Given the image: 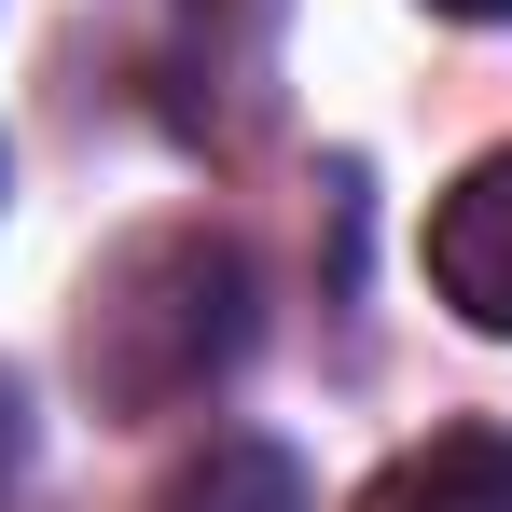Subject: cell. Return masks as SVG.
I'll return each mask as SVG.
<instances>
[{
  "label": "cell",
  "instance_id": "1",
  "mask_svg": "<svg viewBox=\"0 0 512 512\" xmlns=\"http://www.w3.org/2000/svg\"><path fill=\"white\" fill-rule=\"evenodd\" d=\"M236 346H250V263H236V236H139V250L97 263V291H84V374L125 402V416L194 402Z\"/></svg>",
  "mask_w": 512,
  "mask_h": 512
},
{
  "label": "cell",
  "instance_id": "2",
  "mask_svg": "<svg viewBox=\"0 0 512 512\" xmlns=\"http://www.w3.org/2000/svg\"><path fill=\"white\" fill-rule=\"evenodd\" d=\"M429 291H443L471 333H512V153H485V167L429 208Z\"/></svg>",
  "mask_w": 512,
  "mask_h": 512
},
{
  "label": "cell",
  "instance_id": "3",
  "mask_svg": "<svg viewBox=\"0 0 512 512\" xmlns=\"http://www.w3.org/2000/svg\"><path fill=\"white\" fill-rule=\"evenodd\" d=\"M360 512H512V443L499 429H443V443H416Z\"/></svg>",
  "mask_w": 512,
  "mask_h": 512
},
{
  "label": "cell",
  "instance_id": "4",
  "mask_svg": "<svg viewBox=\"0 0 512 512\" xmlns=\"http://www.w3.org/2000/svg\"><path fill=\"white\" fill-rule=\"evenodd\" d=\"M167 512H305V471H291L277 443H208L167 485Z\"/></svg>",
  "mask_w": 512,
  "mask_h": 512
},
{
  "label": "cell",
  "instance_id": "5",
  "mask_svg": "<svg viewBox=\"0 0 512 512\" xmlns=\"http://www.w3.org/2000/svg\"><path fill=\"white\" fill-rule=\"evenodd\" d=\"M429 14H471V28H499V14H512V0H429Z\"/></svg>",
  "mask_w": 512,
  "mask_h": 512
},
{
  "label": "cell",
  "instance_id": "6",
  "mask_svg": "<svg viewBox=\"0 0 512 512\" xmlns=\"http://www.w3.org/2000/svg\"><path fill=\"white\" fill-rule=\"evenodd\" d=\"M0 485H14V388H0Z\"/></svg>",
  "mask_w": 512,
  "mask_h": 512
}]
</instances>
